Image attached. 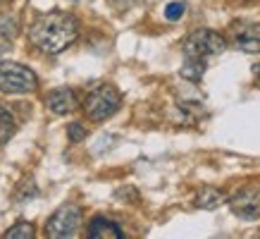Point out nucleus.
Here are the masks:
<instances>
[{"mask_svg": "<svg viewBox=\"0 0 260 239\" xmlns=\"http://www.w3.org/2000/svg\"><path fill=\"white\" fill-rule=\"evenodd\" d=\"M3 237L5 239H31L34 237V225L31 223H17V225H12Z\"/></svg>", "mask_w": 260, "mask_h": 239, "instance_id": "4468645a", "label": "nucleus"}, {"mask_svg": "<svg viewBox=\"0 0 260 239\" xmlns=\"http://www.w3.org/2000/svg\"><path fill=\"white\" fill-rule=\"evenodd\" d=\"M253 74H255V77L260 79V63H258V65H253Z\"/></svg>", "mask_w": 260, "mask_h": 239, "instance_id": "f3484780", "label": "nucleus"}, {"mask_svg": "<svg viewBox=\"0 0 260 239\" xmlns=\"http://www.w3.org/2000/svg\"><path fill=\"white\" fill-rule=\"evenodd\" d=\"M229 41L244 53H260V24L258 22H232Z\"/></svg>", "mask_w": 260, "mask_h": 239, "instance_id": "423d86ee", "label": "nucleus"}, {"mask_svg": "<svg viewBox=\"0 0 260 239\" xmlns=\"http://www.w3.org/2000/svg\"><path fill=\"white\" fill-rule=\"evenodd\" d=\"M77 36H79L77 17L70 12H60V10L36 17L29 29V41L41 53H48V55H57L67 50L77 41Z\"/></svg>", "mask_w": 260, "mask_h": 239, "instance_id": "f257e3e1", "label": "nucleus"}, {"mask_svg": "<svg viewBox=\"0 0 260 239\" xmlns=\"http://www.w3.org/2000/svg\"><path fill=\"white\" fill-rule=\"evenodd\" d=\"M0 3H10V0H0Z\"/></svg>", "mask_w": 260, "mask_h": 239, "instance_id": "a211bd4d", "label": "nucleus"}, {"mask_svg": "<svg viewBox=\"0 0 260 239\" xmlns=\"http://www.w3.org/2000/svg\"><path fill=\"white\" fill-rule=\"evenodd\" d=\"M67 136H70L74 143H77V141H84V136H86V129L74 122V125H70V127H67Z\"/></svg>", "mask_w": 260, "mask_h": 239, "instance_id": "dca6fc26", "label": "nucleus"}, {"mask_svg": "<svg viewBox=\"0 0 260 239\" xmlns=\"http://www.w3.org/2000/svg\"><path fill=\"white\" fill-rule=\"evenodd\" d=\"M19 34V24H17V17L12 12H5L0 10V55L8 53L10 48L15 46V39Z\"/></svg>", "mask_w": 260, "mask_h": 239, "instance_id": "1a4fd4ad", "label": "nucleus"}, {"mask_svg": "<svg viewBox=\"0 0 260 239\" xmlns=\"http://www.w3.org/2000/svg\"><path fill=\"white\" fill-rule=\"evenodd\" d=\"M205 72V60H196V57H186V63L181 67V77L189 81H198Z\"/></svg>", "mask_w": 260, "mask_h": 239, "instance_id": "ddd939ff", "label": "nucleus"}, {"mask_svg": "<svg viewBox=\"0 0 260 239\" xmlns=\"http://www.w3.org/2000/svg\"><path fill=\"white\" fill-rule=\"evenodd\" d=\"M39 88L36 72L19 63H0V91L3 94H34Z\"/></svg>", "mask_w": 260, "mask_h": 239, "instance_id": "7ed1b4c3", "label": "nucleus"}, {"mask_svg": "<svg viewBox=\"0 0 260 239\" xmlns=\"http://www.w3.org/2000/svg\"><path fill=\"white\" fill-rule=\"evenodd\" d=\"M46 108L53 115H70L79 108V98L74 94V88H53L50 94L46 96Z\"/></svg>", "mask_w": 260, "mask_h": 239, "instance_id": "6e6552de", "label": "nucleus"}, {"mask_svg": "<svg viewBox=\"0 0 260 239\" xmlns=\"http://www.w3.org/2000/svg\"><path fill=\"white\" fill-rule=\"evenodd\" d=\"M81 227V208L77 203H64L50 215L46 223V234L50 239H72L79 234Z\"/></svg>", "mask_w": 260, "mask_h": 239, "instance_id": "20e7f679", "label": "nucleus"}, {"mask_svg": "<svg viewBox=\"0 0 260 239\" xmlns=\"http://www.w3.org/2000/svg\"><path fill=\"white\" fill-rule=\"evenodd\" d=\"M186 12V5L181 3V0H174V3H170L165 8V17L170 19V22H174V19H179L181 15Z\"/></svg>", "mask_w": 260, "mask_h": 239, "instance_id": "2eb2a0df", "label": "nucleus"}, {"mask_svg": "<svg viewBox=\"0 0 260 239\" xmlns=\"http://www.w3.org/2000/svg\"><path fill=\"white\" fill-rule=\"evenodd\" d=\"M15 129H17V125H15L12 112H10L5 105L0 103V143L10 141V136L15 134Z\"/></svg>", "mask_w": 260, "mask_h": 239, "instance_id": "f8f14e48", "label": "nucleus"}, {"mask_svg": "<svg viewBox=\"0 0 260 239\" xmlns=\"http://www.w3.org/2000/svg\"><path fill=\"white\" fill-rule=\"evenodd\" d=\"M119 105H122V94L112 84H101L93 91H88L84 98V112L93 122H103L110 115H115L119 110Z\"/></svg>", "mask_w": 260, "mask_h": 239, "instance_id": "f03ea898", "label": "nucleus"}, {"mask_svg": "<svg viewBox=\"0 0 260 239\" xmlns=\"http://www.w3.org/2000/svg\"><path fill=\"white\" fill-rule=\"evenodd\" d=\"M227 48V41L222 39L217 32L210 29H196L191 32L184 41V55L196 57V60H205V57L220 55L222 50Z\"/></svg>", "mask_w": 260, "mask_h": 239, "instance_id": "39448f33", "label": "nucleus"}, {"mask_svg": "<svg viewBox=\"0 0 260 239\" xmlns=\"http://www.w3.org/2000/svg\"><path fill=\"white\" fill-rule=\"evenodd\" d=\"M229 203H232V211L244 220H258L260 218V189H255V187L237 191V196H232Z\"/></svg>", "mask_w": 260, "mask_h": 239, "instance_id": "0eeeda50", "label": "nucleus"}, {"mask_svg": "<svg viewBox=\"0 0 260 239\" xmlns=\"http://www.w3.org/2000/svg\"><path fill=\"white\" fill-rule=\"evenodd\" d=\"M224 201H227V194L222 189H215V187H203L196 194V206L205 208V211H213V208L222 206Z\"/></svg>", "mask_w": 260, "mask_h": 239, "instance_id": "9b49d317", "label": "nucleus"}, {"mask_svg": "<svg viewBox=\"0 0 260 239\" xmlns=\"http://www.w3.org/2000/svg\"><path fill=\"white\" fill-rule=\"evenodd\" d=\"M88 237L91 239H122L124 232L117 223H112L108 218H93L88 223Z\"/></svg>", "mask_w": 260, "mask_h": 239, "instance_id": "9d476101", "label": "nucleus"}]
</instances>
